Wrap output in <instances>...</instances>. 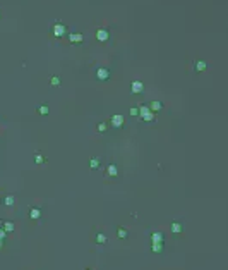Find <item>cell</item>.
I'll list each match as a JSON object with an SVG mask.
<instances>
[{"label":"cell","instance_id":"1","mask_svg":"<svg viewBox=\"0 0 228 270\" xmlns=\"http://www.w3.org/2000/svg\"><path fill=\"white\" fill-rule=\"evenodd\" d=\"M52 35L55 36V38H62V36L67 35V28L62 24V22H55L52 28Z\"/></svg>","mask_w":228,"mask_h":270},{"label":"cell","instance_id":"2","mask_svg":"<svg viewBox=\"0 0 228 270\" xmlns=\"http://www.w3.org/2000/svg\"><path fill=\"white\" fill-rule=\"evenodd\" d=\"M110 76H112V72H110L108 67H98L96 69V79L98 81H108Z\"/></svg>","mask_w":228,"mask_h":270},{"label":"cell","instance_id":"3","mask_svg":"<svg viewBox=\"0 0 228 270\" xmlns=\"http://www.w3.org/2000/svg\"><path fill=\"white\" fill-rule=\"evenodd\" d=\"M95 38L98 40V41H101V43H105V41L110 40V33H108V29H105V28H99V29H96Z\"/></svg>","mask_w":228,"mask_h":270},{"label":"cell","instance_id":"4","mask_svg":"<svg viewBox=\"0 0 228 270\" xmlns=\"http://www.w3.org/2000/svg\"><path fill=\"white\" fill-rule=\"evenodd\" d=\"M110 122H112L113 127H122L124 126V122H125V119H124L122 114H113L112 119H110Z\"/></svg>","mask_w":228,"mask_h":270},{"label":"cell","instance_id":"5","mask_svg":"<svg viewBox=\"0 0 228 270\" xmlns=\"http://www.w3.org/2000/svg\"><path fill=\"white\" fill-rule=\"evenodd\" d=\"M142 90H144L142 81H132V84H130V91H132L134 95H141Z\"/></svg>","mask_w":228,"mask_h":270},{"label":"cell","instance_id":"6","mask_svg":"<svg viewBox=\"0 0 228 270\" xmlns=\"http://www.w3.org/2000/svg\"><path fill=\"white\" fill-rule=\"evenodd\" d=\"M69 40L70 43H81V41H84V35L82 33H69Z\"/></svg>","mask_w":228,"mask_h":270},{"label":"cell","instance_id":"7","mask_svg":"<svg viewBox=\"0 0 228 270\" xmlns=\"http://www.w3.org/2000/svg\"><path fill=\"white\" fill-rule=\"evenodd\" d=\"M148 107H149L151 112H161V110H163V103H161V102H158V100H153L149 105H148Z\"/></svg>","mask_w":228,"mask_h":270},{"label":"cell","instance_id":"8","mask_svg":"<svg viewBox=\"0 0 228 270\" xmlns=\"http://www.w3.org/2000/svg\"><path fill=\"white\" fill-rule=\"evenodd\" d=\"M141 119L144 122H155V112H151L149 110V112H146L144 115H141Z\"/></svg>","mask_w":228,"mask_h":270},{"label":"cell","instance_id":"9","mask_svg":"<svg viewBox=\"0 0 228 270\" xmlns=\"http://www.w3.org/2000/svg\"><path fill=\"white\" fill-rule=\"evenodd\" d=\"M48 112H50V107H48L47 103H43V105H39L38 107V114L39 115H48Z\"/></svg>","mask_w":228,"mask_h":270},{"label":"cell","instance_id":"10","mask_svg":"<svg viewBox=\"0 0 228 270\" xmlns=\"http://www.w3.org/2000/svg\"><path fill=\"white\" fill-rule=\"evenodd\" d=\"M207 67V64L204 60H197L196 62V71H199V72H201V71H204Z\"/></svg>","mask_w":228,"mask_h":270},{"label":"cell","instance_id":"11","mask_svg":"<svg viewBox=\"0 0 228 270\" xmlns=\"http://www.w3.org/2000/svg\"><path fill=\"white\" fill-rule=\"evenodd\" d=\"M50 84H52V86H58V84H60V78H58V76H53V78L50 79Z\"/></svg>","mask_w":228,"mask_h":270},{"label":"cell","instance_id":"12","mask_svg":"<svg viewBox=\"0 0 228 270\" xmlns=\"http://www.w3.org/2000/svg\"><path fill=\"white\" fill-rule=\"evenodd\" d=\"M146 112H149V107H148V105H141V107H139V115H144Z\"/></svg>","mask_w":228,"mask_h":270},{"label":"cell","instance_id":"13","mask_svg":"<svg viewBox=\"0 0 228 270\" xmlns=\"http://www.w3.org/2000/svg\"><path fill=\"white\" fill-rule=\"evenodd\" d=\"M107 122H101V124H98V131L99 133H105V131H107Z\"/></svg>","mask_w":228,"mask_h":270},{"label":"cell","instance_id":"14","mask_svg":"<svg viewBox=\"0 0 228 270\" xmlns=\"http://www.w3.org/2000/svg\"><path fill=\"white\" fill-rule=\"evenodd\" d=\"M130 115H132V117H137L139 115V109L137 107H132V109H130Z\"/></svg>","mask_w":228,"mask_h":270},{"label":"cell","instance_id":"15","mask_svg":"<svg viewBox=\"0 0 228 270\" xmlns=\"http://www.w3.org/2000/svg\"><path fill=\"white\" fill-rule=\"evenodd\" d=\"M0 16H2V12H0Z\"/></svg>","mask_w":228,"mask_h":270}]
</instances>
